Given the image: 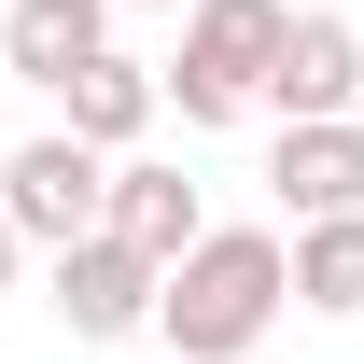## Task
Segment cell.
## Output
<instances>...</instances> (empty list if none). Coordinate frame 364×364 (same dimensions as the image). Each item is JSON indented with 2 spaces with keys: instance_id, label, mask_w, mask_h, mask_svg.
Returning a JSON list of instances; mask_svg holds the SVG:
<instances>
[{
  "instance_id": "ba28073f",
  "label": "cell",
  "mask_w": 364,
  "mask_h": 364,
  "mask_svg": "<svg viewBox=\"0 0 364 364\" xmlns=\"http://www.w3.org/2000/svg\"><path fill=\"white\" fill-rule=\"evenodd\" d=\"M112 238H140L154 267H182L196 238H210V210H196V182L154 168V154H112Z\"/></svg>"
},
{
  "instance_id": "7c38bea8",
  "label": "cell",
  "mask_w": 364,
  "mask_h": 364,
  "mask_svg": "<svg viewBox=\"0 0 364 364\" xmlns=\"http://www.w3.org/2000/svg\"><path fill=\"white\" fill-rule=\"evenodd\" d=\"M140 14H182V0H140Z\"/></svg>"
},
{
  "instance_id": "52a82bcc",
  "label": "cell",
  "mask_w": 364,
  "mask_h": 364,
  "mask_svg": "<svg viewBox=\"0 0 364 364\" xmlns=\"http://www.w3.org/2000/svg\"><path fill=\"white\" fill-rule=\"evenodd\" d=\"M0 56H14V85H70L85 56H112V0H14Z\"/></svg>"
},
{
  "instance_id": "6da1fadb",
  "label": "cell",
  "mask_w": 364,
  "mask_h": 364,
  "mask_svg": "<svg viewBox=\"0 0 364 364\" xmlns=\"http://www.w3.org/2000/svg\"><path fill=\"white\" fill-rule=\"evenodd\" d=\"M280 309H294V238L280 225H210L168 267V294H154V336L182 364H238V350H267Z\"/></svg>"
},
{
  "instance_id": "5b68a950",
  "label": "cell",
  "mask_w": 364,
  "mask_h": 364,
  "mask_svg": "<svg viewBox=\"0 0 364 364\" xmlns=\"http://www.w3.org/2000/svg\"><path fill=\"white\" fill-rule=\"evenodd\" d=\"M267 196H280V225L364 210V127H350V112H294V127L267 140Z\"/></svg>"
},
{
  "instance_id": "7a4b0ae2",
  "label": "cell",
  "mask_w": 364,
  "mask_h": 364,
  "mask_svg": "<svg viewBox=\"0 0 364 364\" xmlns=\"http://www.w3.org/2000/svg\"><path fill=\"white\" fill-rule=\"evenodd\" d=\"M280 43H294V0H182L168 112H182V127H238V112H267Z\"/></svg>"
},
{
  "instance_id": "3957f363",
  "label": "cell",
  "mask_w": 364,
  "mask_h": 364,
  "mask_svg": "<svg viewBox=\"0 0 364 364\" xmlns=\"http://www.w3.org/2000/svg\"><path fill=\"white\" fill-rule=\"evenodd\" d=\"M0 210L43 238V252H70V238H98V225H112V154H98L85 127L14 140V154H0Z\"/></svg>"
},
{
  "instance_id": "277c9868",
  "label": "cell",
  "mask_w": 364,
  "mask_h": 364,
  "mask_svg": "<svg viewBox=\"0 0 364 364\" xmlns=\"http://www.w3.org/2000/svg\"><path fill=\"white\" fill-rule=\"evenodd\" d=\"M154 294H168V267H154L140 238H112V225L56 252V322H70V336H140Z\"/></svg>"
},
{
  "instance_id": "8992f818",
  "label": "cell",
  "mask_w": 364,
  "mask_h": 364,
  "mask_svg": "<svg viewBox=\"0 0 364 364\" xmlns=\"http://www.w3.org/2000/svg\"><path fill=\"white\" fill-rule=\"evenodd\" d=\"M350 98H364V28L309 0V14H294V43H280V70H267V112L294 127V112H350Z\"/></svg>"
},
{
  "instance_id": "4fadbf2b",
  "label": "cell",
  "mask_w": 364,
  "mask_h": 364,
  "mask_svg": "<svg viewBox=\"0 0 364 364\" xmlns=\"http://www.w3.org/2000/svg\"><path fill=\"white\" fill-rule=\"evenodd\" d=\"M168 364H182V350H168Z\"/></svg>"
},
{
  "instance_id": "8fae6325",
  "label": "cell",
  "mask_w": 364,
  "mask_h": 364,
  "mask_svg": "<svg viewBox=\"0 0 364 364\" xmlns=\"http://www.w3.org/2000/svg\"><path fill=\"white\" fill-rule=\"evenodd\" d=\"M14 252H28V225H14V210H0V294H14Z\"/></svg>"
},
{
  "instance_id": "30bf717a",
  "label": "cell",
  "mask_w": 364,
  "mask_h": 364,
  "mask_svg": "<svg viewBox=\"0 0 364 364\" xmlns=\"http://www.w3.org/2000/svg\"><path fill=\"white\" fill-rule=\"evenodd\" d=\"M294 309H322V322H350V309H364V210L294 225Z\"/></svg>"
},
{
  "instance_id": "9c48e42d",
  "label": "cell",
  "mask_w": 364,
  "mask_h": 364,
  "mask_svg": "<svg viewBox=\"0 0 364 364\" xmlns=\"http://www.w3.org/2000/svg\"><path fill=\"white\" fill-rule=\"evenodd\" d=\"M56 98H70V127H85L98 154H127V140L168 112V70H140V56H85V70H70Z\"/></svg>"
}]
</instances>
